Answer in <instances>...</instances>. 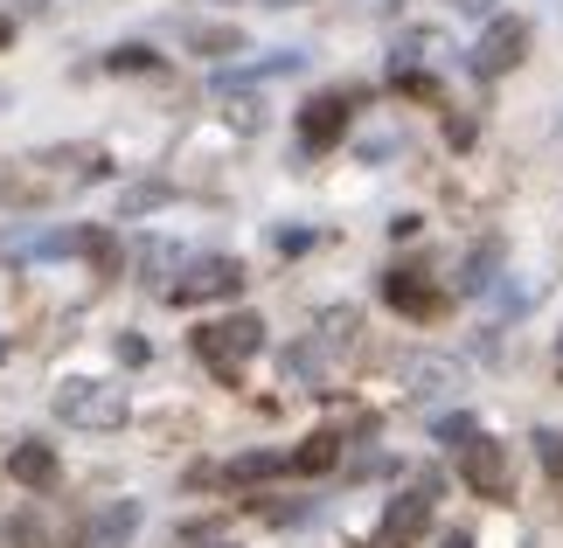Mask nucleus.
Here are the masks:
<instances>
[{
  "instance_id": "obj_12",
  "label": "nucleus",
  "mask_w": 563,
  "mask_h": 548,
  "mask_svg": "<svg viewBox=\"0 0 563 548\" xmlns=\"http://www.w3.org/2000/svg\"><path fill=\"white\" fill-rule=\"evenodd\" d=\"M188 49H209V56H236V49H244V35H236V29H202V21H195V29H188Z\"/></svg>"
},
{
  "instance_id": "obj_8",
  "label": "nucleus",
  "mask_w": 563,
  "mask_h": 548,
  "mask_svg": "<svg viewBox=\"0 0 563 548\" xmlns=\"http://www.w3.org/2000/svg\"><path fill=\"white\" fill-rule=\"evenodd\" d=\"M383 299L397 305V313H410V320H431V313L445 305L439 284H431L424 271H389V278H383Z\"/></svg>"
},
{
  "instance_id": "obj_9",
  "label": "nucleus",
  "mask_w": 563,
  "mask_h": 548,
  "mask_svg": "<svg viewBox=\"0 0 563 548\" xmlns=\"http://www.w3.org/2000/svg\"><path fill=\"white\" fill-rule=\"evenodd\" d=\"M14 479H21V487H49V479H56V451L49 445H21L14 451Z\"/></svg>"
},
{
  "instance_id": "obj_4",
  "label": "nucleus",
  "mask_w": 563,
  "mask_h": 548,
  "mask_svg": "<svg viewBox=\"0 0 563 548\" xmlns=\"http://www.w3.org/2000/svg\"><path fill=\"white\" fill-rule=\"evenodd\" d=\"M522 49H529V29H522V21H515V14L487 21L481 49H473V77H508L515 63H522Z\"/></svg>"
},
{
  "instance_id": "obj_3",
  "label": "nucleus",
  "mask_w": 563,
  "mask_h": 548,
  "mask_svg": "<svg viewBox=\"0 0 563 548\" xmlns=\"http://www.w3.org/2000/svg\"><path fill=\"white\" fill-rule=\"evenodd\" d=\"M236 284H244V265L236 257H195V265L167 284V299L175 305H195V299H230Z\"/></svg>"
},
{
  "instance_id": "obj_18",
  "label": "nucleus",
  "mask_w": 563,
  "mask_h": 548,
  "mask_svg": "<svg viewBox=\"0 0 563 548\" xmlns=\"http://www.w3.org/2000/svg\"><path fill=\"white\" fill-rule=\"evenodd\" d=\"M140 265H146V271H167V265H175V250H167V244H146Z\"/></svg>"
},
{
  "instance_id": "obj_21",
  "label": "nucleus",
  "mask_w": 563,
  "mask_h": 548,
  "mask_svg": "<svg viewBox=\"0 0 563 548\" xmlns=\"http://www.w3.org/2000/svg\"><path fill=\"white\" fill-rule=\"evenodd\" d=\"M439 548H473V535H445V541H439Z\"/></svg>"
},
{
  "instance_id": "obj_11",
  "label": "nucleus",
  "mask_w": 563,
  "mask_h": 548,
  "mask_svg": "<svg viewBox=\"0 0 563 548\" xmlns=\"http://www.w3.org/2000/svg\"><path fill=\"white\" fill-rule=\"evenodd\" d=\"M292 458L286 451H244V458H230V479H272V472H286Z\"/></svg>"
},
{
  "instance_id": "obj_22",
  "label": "nucleus",
  "mask_w": 563,
  "mask_h": 548,
  "mask_svg": "<svg viewBox=\"0 0 563 548\" xmlns=\"http://www.w3.org/2000/svg\"><path fill=\"white\" fill-rule=\"evenodd\" d=\"M14 35V14H0V42H8Z\"/></svg>"
},
{
  "instance_id": "obj_23",
  "label": "nucleus",
  "mask_w": 563,
  "mask_h": 548,
  "mask_svg": "<svg viewBox=\"0 0 563 548\" xmlns=\"http://www.w3.org/2000/svg\"><path fill=\"white\" fill-rule=\"evenodd\" d=\"M272 8H292V0H272Z\"/></svg>"
},
{
  "instance_id": "obj_2",
  "label": "nucleus",
  "mask_w": 563,
  "mask_h": 548,
  "mask_svg": "<svg viewBox=\"0 0 563 548\" xmlns=\"http://www.w3.org/2000/svg\"><path fill=\"white\" fill-rule=\"evenodd\" d=\"M56 416L77 430H119L125 424V389L112 382H63L56 389Z\"/></svg>"
},
{
  "instance_id": "obj_15",
  "label": "nucleus",
  "mask_w": 563,
  "mask_h": 548,
  "mask_svg": "<svg viewBox=\"0 0 563 548\" xmlns=\"http://www.w3.org/2000/svg\"><path fill=\"white\" fill-rule=\"evenodd\" d=\"M104 63H112V70H154V49H140V42H125V49H112V56H104Z\"/></svg>"
},
{
  "instance_id": "obj_13",
  "label": "nucleus",
  "mask_w": 563,
  "mask_h": 548,
  "mask_svg": "<svg viewBox=\"0 0 563 548\" xmlns=\"http://www.w3.org/2000/svg\"><path fill=\"white\" fill-rule=\"evenodd\" d=\"M133 521H140V507H133V500H119V507L98 521V541H125V535H133Z\"/></svg>"
},
{
  "instance_id": "obj_1",
  "label": "nucleus",
  "mask_w": 563,
  "mask_h": 548,
  "mask_svg": "<svg viewBox=\"0 0 563 548\" xmlns=\"http://www.w3.org/2000/svg\"><path fill=\"white\" fill-rule=\"evenodd\" d=\"M265 347V320L257 313H230V320H209V326H195V355H202L209 376H223L236 382L244 376V361Z\"/></svg>"
},
{
  "instance_id": "obj_19",
  "label": "nucleus",
  "mask_w": 563,
  "mask_h": 548,
  "mask_svg": "<svg viewBox=\"0 0 563 548\" xmlns=\"http://www.w3.org/2000/svg\"><path fill=\"white\" fill-rule=\"evenodd\" d=\"M49 0H0V14H42Z\"/></svg>"
},
{
  "instance_id": "obj_14",
  "label": "nucleus",
  "mask_w": 563,
  "mask_h": 548,
  "mask_svg": "<svg viewBox=\"0 0 563 548\" xmlns=\"http://www.w3.org/2000/svg\"><path fill=\"white\" fill-rule=\"evenodd\" d=\"M536 458H543L550 479H563V430H536Z\"/></svg>"
},
{
  "instance_id": "obj_16",
  "label": "nucleus",
  "mask_w": 563,
  "mask_h": 548,
  "mask_svg": "<svg viewBox=\"0 0 563 548\" xmlns=\"http://www.w3.org/2000/svg\"><path fill=\"white\" fill-rule=\"evenodd\" d=\"M494 257H501L494 244H487V250H473V265H466V278H460L466 292H487V271H494Z\"/></svg>"
},
{
  "instance_id": "obj_7",
  "label": "nucleus",
  "mask_w": 563,
  "mask_h": 548,
  "mask_svg": "<svg viewBox=\"0 0 563 548\" xmlns=\"http://www.w3.org/2000/svg\"><path fill=\"white\" fill-rule=\"evenodd\" d=\"M341 133H349V98H341V91L313 98L307 112H299V139H307V153H328V146H341Z\"/></svg>"
},
{
  "instance_id": "obj_17",
  "label": "nucleus",
  "mask_w": 563,
  "mask_h": 548,
  "mask_svg": "<svg viewBox=\"0 0 563 548\" xmlns=\"http://www.w3.org/2000/svg\"><path fill=\"white\" fill-rule=\"evenodd\" d=\"M439 437H445V445H473V437H481V430H473V416H439Z\"/></svg>"
},
{
  "instance_id": "obj_20",
  "label": "nucleus",
  "mask_w": 563,
  "mask_h": 548,
  "mask_svg": "<svg viewBox=\"0 0 563 548\" xmlns=\"http://www.w3.org/2000/svg\"><path fill=\"white\" fill-rule=\"evenodd\" d=\"M452 8H460V14H487L494 0H452Z\"/></svg>"
},
{
  "instance_id": "obj_10",
  "label": "nucleus",
  "mask_w": 563,
  "mask_h": 548,
  "mask_svg": "<svg viewBox=\"0 0 563 548\" xmlns=\"http://www.w3.org/2000/svg\"><path fill=\"white\" fill-rule=\"evenodd\" d=\"M334 458H341V437H334V430H313L307 445L292 451V472H328Z\"/></svg>"
},
{
  "instance_id": "obj_5",
  "label": "nucleus",
  "mask_w": 563,
  "mask_h": 548,
  "mask_svg": "<svg viewBox=\"0 0 563 548\" xmlns=\"http://www.w3.org/2000/svg\"><path fill=\"white\" fill-rule=\"evenodd\" d=\"M460 479L481 500H501L508 493V445H494V437H473V445L460 451Z\"/></svg>"
},
{
  "instance_id": "obj_6",
  "label": "nucleus",
  "mask_w": 563,
  "mask_h": 548,
  "mask_svg": "<svg viewBox=\"0 0 563 548\" xmlns=\"http://www.w3.org/2000/svg\"><path fill=\"white\" fill-rule=\"evenodd\" d=\"M424 521H431V487H410V493H397L383 507V528H376V541L383 548H410L424 535Z\"/></svg>"
}]
</instances>
